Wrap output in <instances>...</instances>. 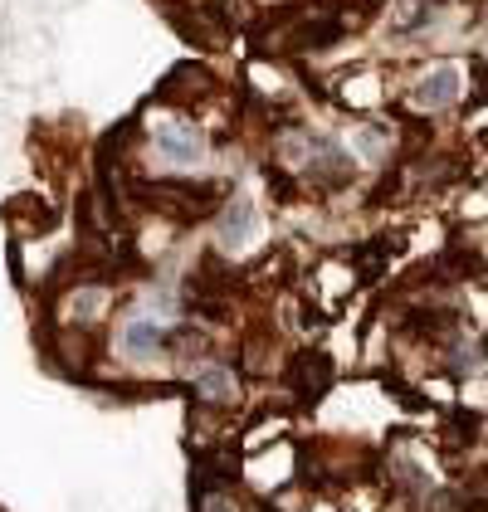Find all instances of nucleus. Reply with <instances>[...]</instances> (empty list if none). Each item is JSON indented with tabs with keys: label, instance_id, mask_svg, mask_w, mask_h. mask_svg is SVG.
<instances>
[{
	"label": "nucleus",
	"instance_id": "nucleus-5",
	"mask_svg": "<svg viewBox=\"0 0 488 512\" xmlns=\"http://www.w3.org/2000/svg\"><path fill=\"white\" fill-rule=\"evenodd\" d=\"M196 395H201L205 405H230L235 400V371L230 366H210L196 376Z\"/></svg>",
	"mask_w": 488,
	"mask_h": 512
},
{
	"label": "nucleus",
	"instance_id": "nucleus-4",
	"mask_svg": "<svg viewBox=\"0 0 488 512\" xmlns=\"http://www.w3.org/2000/svg\"><path fill=\"white\" fill-rule=\"evenodd\" d=\"M162 342H166V332L152 322V317H137V322L122 327V347H127V356H157Z\"/></svg>",
	"mask_w": 488,
	"mask_h": 512
},
{
	"label": "nucleus",
	"instance_id": "nucleus-6",
	"mask_svg": "<svg viewBox=\"0 0 488 512\" xmlns=\"http://www.w3.org/2000/svg\"><path fill=\"white\" fill-rule=\"evenodd\" d=\"M249 230H254V215H249V205H230V215H225V239H230V244H240Z\"/></svg>",
	"mask_w": 488,
	"mask_h": 512
},
{
	"label": "nucleus",
	"instance_id": "nucleus-2",
	"mask_svg": "<svg viewBox=\"0 0 488 512\" xmlns=\"http://www.w3.org/2000/svg\"><path fill=\"white\" fill-rule=\"evenodd\" d=\"M293 386H298L303 400H318V395L332 386V361H327L323 352H303L293 361Z\"/></svg>",
	"mask_w": 488,
	"mask_h": 512
},
{
	"label": "nucleus",
	"instance_id": "nucleus-1",
	"mask_svg": "<svg viewBox=\"0 0 488 512\" xmlns=\"http://www.w3.org/2000/svg\"><path fill=\"white\" fill-rule=\"evenodd\" d=\"M415 103H420L425 113H440L449 103H459V69H435V74H425L420 88H415Z\"/></svg>",
	"mask_w": 488,
	"mask_h": 512
},
{
	"label": "nucleus",
	"instance_id": "nucleus-3",
	"mask_svg": "<svg viewBox=\"0 0 488 512\" xmlns=\"http://www.w3.org/2000/svg\"><path fill=\"white\" fill-rule=\"evenodd\" d=\"M157 147H162L171 161H181V166H191V161L201 157V137H196L191 127H181V122H171V127H157Z\"/></svg>",
	"mask_w": 488,
	"mask_h": 512
},
{
	"label": "nucleus",
	"instance_id": "nucleus-7",
	"mask_svg": "<svg viewBox=\"0 0 488 512\" xmlns=\"http://www.w3.org/2000/svg\"><path fill=\"white\" fill-rule=\"evenodd\" d=\"M196 512H235V503L225 498V493H215V488H205L201 493V508Z\"/></svg>",
	"mask_w": 488,
	"mask_h": 512
}]
</instances>
